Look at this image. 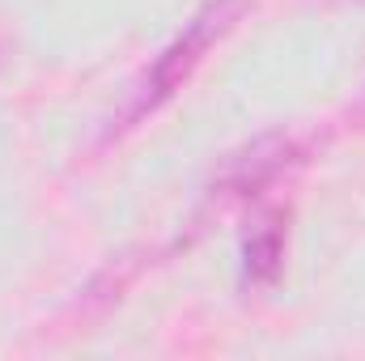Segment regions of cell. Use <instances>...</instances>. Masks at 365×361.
I'll return each mask as SVG.
<instances>
[{"mask_svg": "<svg viewBox=\"0 0 365 361\" xmlns=\"http://www.w3.org/2000/svg\"><path fill=\"white\" fill-rule=\"evenodd\" d=\"M280 260H284V217L268 213L251 225V234L242 243V272L251 285H272Z\"/></svg>", "mask_w": 365, "mask_h": 361, "instance_id": "3957f363", "label": "cell"}, {"mask_svg": "<svg viewBox=\"0 0 365 361\" xmlns=\"http://www.w3.org/2000/svg\"><path fill=\"white\" fill-rule=\"evenodd\" d=\"M247 13V0H208L187 26H182V34L153 60V68L145 73V81L136 86L132 93V102L119 111V123H110V136L115 132H123V128H132L136 119H145L149 111H158L170 93L179 90L182 81L200 68V60L234 30V21Z\"/></svg>", "mask_w": 365, "mask_h": 361, "instance_id": "6da1fadb", "label": "cell"}, {"mask_svg": "<svg viewBox=\"0 0 365 361\" xmlns=\"http://www.w3.org/2000/svg\"><path fill=\"white\" fill-rule=\"evenodd\" d=\"M0 60H4V43H0Z\"/></svg>", "mask_w": 365, "mask_h": 361, "instance_id": "277c9868", "label": "cell"}, {"mask_svg": "<svg viewBox=\"0 0 365 361\" xmlns=\"http://www.w3.org/2000/svg\"><path fill=\"white\" fill-rule=\"evenodd\" d=\"M297 162H306V141L293 136V132H272V136H264L251 149L230 158V166L221 171V183H217L212 195L217 200H251L268 183L289 175Z\"/></svg>", "mask_w": 365, "mask_h": 361, "instance_id": "7a4b0ae2", "label": "cell"}, {"mask_svg": "<svg viewBox=\"0 0 365 361\" xmlns=\"http://www.w3.org/2000/svg\"><path fill=\"white\" fill-rule=\"evenodd\" d=\"M361 111H365V102H361Z\"/></svg>", "mask_w": 365, "mask_h": 361, "instance_id": "5b68a950", "label": "cell"}]
</instances>
